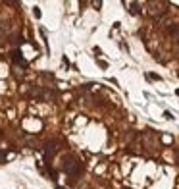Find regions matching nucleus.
Masks as SVG:
<instances>
[{"label":"nucleus","instance_id":"obj_1","mask_svg":"<svg viewBox=\"0 0 179 189\" xmlns=\"http://www.w3.org/2000/svg\"><path fill=\"white\" fill-rule=\"evenodd\" d=\"M62 172L67 176V177H77L83 174V162H79V158L71 153H66L64 156V162H62Z\"/></svg>","mask_w":179,"mask_h":189},{"label":"nucleus","instance_id":"obj_2","mask_svg":"<svg viewBox=\"0 0 179 189\" xmlns=\"http://www.w3.org/2000/svg\"><path fill=\"white\" fill-rule=\"evenodd\" d=\"M146 77H148V79H154V81H160V79H162V77L158 75V73H148Z\"/></svg>","mask_w":179,"mask_h":189},{"label":"nucleus","instance_id":"obj_3","mask_svg":"<svg viewBox=\"0 0 179 189\" xmlns=\"http://www.w3.org/2000/svg\"><path fill=\"white\" fill-rule=\"evenodd\" d=\"M162 141H164V143H171V137L170 135H162Z\"/></svg>","mask_w":179,"mask_h":189},{"label":"nucleus","instance_id":"obj_4","mask_svg":"<svg viewBox=\"0 0 179 189\" xmlns=\"http://www.w3.org/2000/svg\"><path fill=\"white\" fill-rule=\"evenodd\" d=\"M33 15H35V18H41V10L35 8V10H33Z\"/></svg>","mask_w":179,"mask_h":189},{"label":"nucleus","instance_id":"obj_5","mask_svg":"<svg viewBox=\"0 0 179 189\" xmlns=\"http://www.w3.org/2000/svg\"><path fill=\"white\" fill-rule=\"evenodd\" d=\"M98 66H100V68H108V64H106V62H102V60H98Z\"/></svg>","mask_w":179,"mask_h":189},{"label":"nucleus","instance_id":"obj_6","mask_svg":"<svg viewBox=\"0 0 179 189\" xmlns=\"http://www.w3.org/2000/svg\"><path fill=\"white\" fill-rule=\"evenodd\" d=\"M175 94H177V97H179V89H177V91H175Z\"/></svg>","mask_w":179,"mask_h":189}]
</instances>
